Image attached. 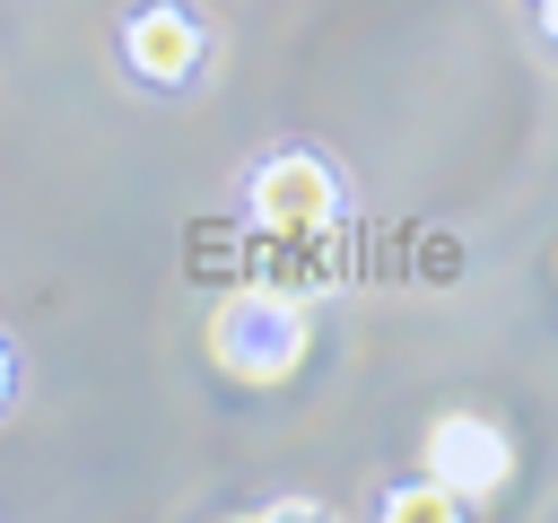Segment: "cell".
<instances>
[{
    "instance_id": "cell-1",
    "label": "cell",
    "mask_w": 558,
    "mask_h": 523,
    "mask_svg": "<svg viewBox=\"0 0 558 523\" xmlns=\"http://www.w3.org/2000/svg\"><path fill=\"white\" fill-rule=\"evenodd\" d=\"M209 357H218L235 384H279V375H296V357H305V305L279 296V288H235V296H218V314H209Z\"/></svg>"
},
{
    "instance_id": "cell-2",
    "label": "cell",
    "mask_w": 558,
    "mask_h": 523,
    "mask_svg": "<svg viewBox=\"0 0 558 523\" xmlns=\"http://www.w3.org/2000/svg\"><path fill=\"white\" fill-rule=\"evenodd\" d=\"M253 209H262V227H279V235L331 227V218H340V174H331L323 157H305V148L262 157V166H253Z\"/></svg>"
},
{
    "instance_id": "cell-3",
    "label": "cell",
    "mask_w": 558,
    "mask_h": 523,
    "mask_svg": "<svg viewBox=\"0 0 558 523\" xmlns=\"http://www.w3.org/2000/svg\"><path fill=\"white\" fill-rule=\"evenodd\" d=\"M427 479H445L453 497H497L506 488V436L480 418V410H445L427 427Z\"/></svg>"
},
{
    "instance_id": "cell-4",
    "label": "cell",
    "mask_w": 558,
    "mask_h": 523,
    "mask_svg": "<svg viewBox=\"0 0 558 523\" xmlns=\"http://www.w3.org/2000/svg\"><path fill=\"white\" fill-rule=\"evenodd\" d=\"M122 44H131V61H140L148 78H183V70L201 61V26H192L183 9H140Z\"/></svg>"
},
{
    "instance_id": "cell-5",
    "label": "cell",
    "mask_w": 558,
    "mask_h": 523,
    "mask_svg": "<svg viewBox=\"0 0 558 523\" xmlns=\"http://www.w3.org/2000/svg\"><path fill=\"white\" fill-rule=\"evenodd\" d=\"M384 514H392V523H410V514H418V523H445V514H471V497H453L445 479H418V488H392Z\"/></svg>"
},
{
    "instance_id": "cell-6",
    "label": "cell",
    "mask_w": 558,
    "mask_h": 523,
    "mask_svg": "<svg viewBox=\"0 0 558 523\" xmlns=\"http://www.w3.org/2000/svg\"><path fill=\"white\" fill-rule=\"evenodd\" d=\"M541 26H549V35H558V0H541Z\"/></svg>"
},
{
    "instance_id": "cell-7",
    "label": "cell",
    "mask_w": 558,
    "mask_h": 523,
    "mask_svg": "<svg viewBox=\"0 0 558 523\" xmlns=\"http://www.w3.org/2000/svg\"><path fill=\"white\" fill-rule=\"evenodd\" d=\"M0 392H9V357H0Z\"/></svg>"
}]
</instances>
